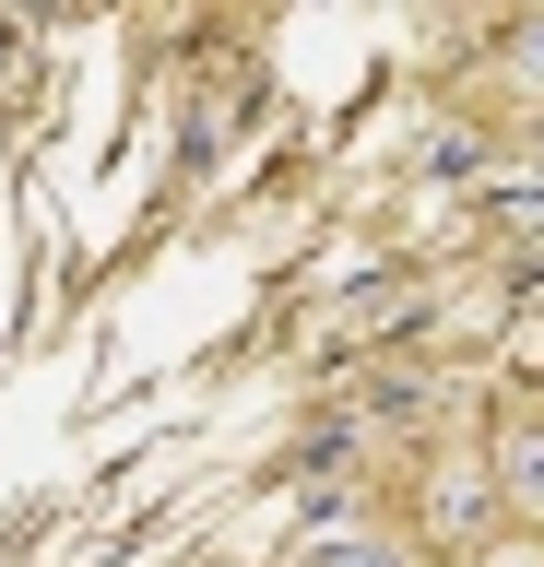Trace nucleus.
I'll return each instance as SVG.
<instances>
[{"label":"nucleus","instance_id":"nucleus-1","mask_svg":"<svg viewBox=\"0 0 544 567\" xmlns=\"http://www.w3.org/2000/svg\"><path fill=\"white\" fill-rule=\"evenodd\" d=\"M497 473H485V450H450V461H427V485H414V556H450V567H473L485 544H497Z\"/></svg>","mask_w":544,"mask_h":567},{"label":"nucleus","instance_id":"nucleus-2","mask_svg":"<svg viewBox=\"0 0 544 567\" xmlns=\"http://www.w3.org/2000/svg\"><path fill=\"white\" fill-rule=\"evenodd\" d=\"M485 473H497V520L544 544V414H509L485 437Z\"/></svg>","mask_w":544,"mask_h":567},{"label":"nucleus","instance_id":"nucleus-3","mask_svg":"<svg viewBox=\"0 0 544 567\" xmlns=\"http://www.w3.org/2000/svg\"><path fill=\"white\" fill-rule=\"evenodd\" d=\"M497 106H533L544 118V12H521V24H497V48H485V71H473Z\"/></svg>","mask_w":544,"mask_h":567},{"label":"nucleus","instance_id":"nucleus-4","mask_svg":"<svg viewBox=\"0 0 544 567\" xmlns=\"http://www.w3.org/2000/svg\"><path fill=\"white\" fill-rule=\"evenodd\" d=\"M296 567H414V544H391V532H308Z\"/></svg>","mask_w":544,"mask_h":567},{"label":"nucleus","instance_id":"nucleus-5","mask_svg":"<svg viewBox=\"0 0 544 567\" xmlns=\"http://www.w3.org/2000/svg\"><path fill=\"white\" fill-rule=\"evenodd\" d=\"M473 166H485V142H473V131H438L427 142V177H473Z\"/></svg>","mask_w":544,"mask_h":567},{"label":"nucleus","instance_id":"nucleus-6","mask_svg":"<svg viewBox=\"0 0 544 567\" xmlns=\"http://www.w3.org/2000/svg\"><path fill=\"white\" fill-rule=\"evenodd\" d=\"M473 567H544V544H533V532H497V544H485Z\"/></svg>","mask_w":544,"mask_h":567}]
</instances>
